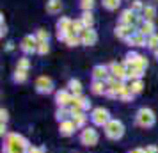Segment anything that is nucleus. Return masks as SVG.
<instances>
[{
  "mask_svg": "<svg viewBox=\"0 0 158 153\" xmlns=\"http://www.w3.org/2000/svg\"><path fill=\"white\" fill-rule=\"evenodd\" d=\"M148 46L151 50H156L158 48V34H153V36L148 37Z\"/></svg>",
  "mask_w": 158,
  "mask_h": 153,
  "instance_id": "obj_26",
  "label": "nucleus"
},
{
  "mask_svg": "<svg viewBox=\"0 0 158 153\" xmlns=\"http://www.w3.org/2000/svg\"><path fill=\"white\" fill-rule=\"evenodd\" d=\"M68 114H69V112H68V110H64V109L57 110V119H59V121H64L66 117H68Z\"/></svg>",
  "mask_w": 158,
  "mask_h": 153,
  "instance_id": "obj_34",
  "label": "nucleus"
},
{
  "mask_svg": "<svg viewBox=\"0 0 158 153\" xmlns=\"http://www.w3.org/2000/svg\"><path fill=\"white\" fill-rule=\"evenodd\" d=\"M121 0H103V7L108 9V11H114V9L119 7Z\"/></svg>",
  "mask_w": 158,
  "mask_h": 153,
  "instance_id": "obj_23",
  "label": "nucleus"
},
{
  "mask_svg": "<svg viewBox=\"0 0 158 153\" xmlns=\"http://www.w3.org/2000/svg\"><path fill=\"white\" fill-rule=\"evenodd\" d=\"M93 121L96 125H107L110 119H108V110L100 107V109H94L93 112Z\"/></svg>",
  "mask_w": 158,
  "mask_h": 153,
  "instance_id": "obj_9",
  "label": "nucleus"
},
{
  "mask_svg": "<svg viewBox=\"0 0 158 153\" xmlns=\"http://www.w3.org/2000/svg\"><path fill=\"white\" fill-rule=\"evenodd\" d=\"M85 29V25H84V23H82V20H75V22H73V34H82V30Z\"/></svg>",
  "mask_w": 158,
  "mask_h": 153,
  "instance_id": "obj_25",
  "label": "nucleus"
},
{
  "mask_svg": "<svg viewBox=\"0 0 158 153\" xmlns=\"http://www.w3.org/2000/svg\"><path fill=\"white\" fill-rule=\"evenodd\" d=\"M155 55H156V59H158V48H156V50H155Z\"/></svg>",
  "mask_w": 158,
  "mask_h": 153,
  "instance_id": "obj_41",
  "label": "nucleus"
},
{
  "mask_svg": "<svg viewBox=\"0 0 158 153\" xmlns=\"http://www.w3.org/2000/svg\"><path fill=\"white\" fill-rule=\"evenodd\" d=\"M60 9H62V2L60 0H48L46 2V13L57 15V13H60Z\"/></svg>",
  "mask_w": 158,
  "mask_h": 153,
  "instance_id": "obj_13",
  "label": "nucleus"
},
{
  "mask_svg": "<svg viewBox=\"0 0 158 153\" xmlns=\"http://www.w3.org/2000/svg\"><path fill=\"white\" fill-rule=\"evenodd\" d=\"M36 89H37V93L48 95V93L53 91V82H52L50 77H39L36 80Z\"/></svg>",
  "mask_w": 158,
  "mask_h": 153,
  "instance_id": "obj_4",
  "label": "nucleus"
},
{
  "mask_svg": "<svg viewBox=\"0 0 158 153\" xmlns=\"http://www.w3.org/2000/svg\"><path fill=\"white\" fill-rule=\"evenodd\" d=\"M135 11H131V9H126V11H123L121 13V23H124V25H133V22H135Z\"/></svg>",
  "mask_w": 158,
  "mask_h": 153,
  "instance_id": "obj_15",
  "label": "nucleus"
},
{
  "mask_svg": "<svg viewBox=\"0 0 158 153\" xmlns=\"http://www.w3.org/2000/svg\"><path fill=\"white\" fill-rule=\"evenodd\" d=\"M25 80H27V71L16 70V73H15V82H25Z\"/></svg>",
  "mask_w": 158,
  "mask_h": 153,
  "instance_id": "obj_30",
  "label": "nucleus"
},
{
  "mask_svg": "<svg viewBox=\"0 0 158 153\" xmlns=\"http://www.w3.org/2000/svg\"><path fill=\"white\" fill-rule=\"evenodd\" d=\"M144 153H155V148L151 146V148H148V150H144Z\"/></svg>",
  "mask_w": 158,
  "mask_h": 153,
  "instance_id": "obj_38",
  "label": "nucleus"
},
{
  "mask_svg": "<svg viewBox=\"0 0 158 153\" xmlns=\"http://www.w3.org/2000/svg\"><path fill=\"white\" fill-rule=\"evenodd\" d=\"M82 23L85 25V29H93L94 25V16L91 11H84V15H82Z\"/></svg>",
  "mask_w": 158,
  "mask_h": 153,
  "instance_id": "obj_19",
  "label": "nucleus"
},
{
  "mask_svg": "<svg viewBox=\"0 0 158 153\" xmlns=\"http://www.w3.org/2000/svg\"><path fill=\"white\" fill-rule=\"evenodd\" d=\"M57 29L59 30H64L68 34H73V22L69 18H60L57 22Z\"/></svg>",
  "mask_w": 158,
  "mask_h": 153,
  "instance_id": "obj_14",
  "label": "nucleus"
},
{
  "mask_svg": "<svg viewBox=\"0 0 158 153\" xmlns=\"http://www.w3.org/2000/svg\"><path fill=\"white\" fill-rule=\"evenodd\" d=\"M126 41H128L130 45H135V46H146V45H148V41H146V36H144V34H140L139 30H137L133 36L126 37Z\"/></svg>",
  "mask_w": 158,
  "mask_h": 153,
  "instance_id": "obj_11",
  "label": "nucleus"
},
{
  "mask_svg": "<svg viewBox=\"0 0 158 153\" xmlns=\"http://www.w3.org/2000/svg\"><path fill=\"white\" fill-rule=\"evenodd\" d=\"M13 45H15V43H7V50H9V52H11V50H13V48H15Z\"/></svg>",
  "mask_w": 158,
  "mask_h": 153,
  "instance_id": "obj_39",
  "label": "nucleus"
},
{
  "mask_svg": "<svg viewBox=\"0 0 158 153\" xmlns=\"http://www.w3.org/2000/svg\"><path fill=\"white\" fill-rule=\"evenodd\" d=\"M137 125H140L144 128L153 126V125H155V114H153V110H149V109L139 110V112H137Z\"/></svg>",
  "mask_w": 158,
  "mask_h": 153,
  "instance_id": "obj_3",
  "label": "nucleus"
},
{
  "mask_svg": "<svg viewBox=\"0 0 158 153\" xmlns=\"http://www.w3.org/2000/svg\"><path fill=\"white\" fill-rule=\"evenodd\" d=\"M75 128H77V126H75L73 121H62V123H60V134H62V135H71Z\"/></svg>",
  "mask_w": 158,
  "mask_h": 153,
  "instance_id": "obj_18",
  "label": "nucleus"
},
{
  "mask_svg": "<svg viewBox=\"0 0 158 153\" xmlns=\"http://www.w3.org/2000/svg\"><path fill=\"white\" fill-rule=\"evenodd\" d=\"M142 15H144V22H153V18L156 15V9L153 7V6H146L142 9Z\"/></svg>",
  "mask_w": 158,
  "mask_h": 153,
  "instance_id": "obj_21",
  "label": "nucleus"
},
{
  "mask_svg": "<svg viewBox=\"0 0 158 153\" xmlns=\"http://www.w3.org/2000/svg\"><path fill=\"white\" fill-rule=\"evenodd\" d=\"M93 77H94V80H103L105 82L108 79V70L105 68V66H94Z\"/></svg>",
  "mask_w": 158,
  "mask_h": 153,
  "instance_id": "obj_12",
  "label": "nucleus"
},
{
  "mask_svg": "<svg viewBox=\"0 0 158 153\" xmlns=\"http://www.w3.org/2000/svg\"><path fill=\"white\" fill-rule=\"evenodd\" d=\"M80 141L85 146H94L98 142V132L94 130V128H85V130L82 132V135H80Z\"/></svg>",
  "mask_w": 158,
  "mask_h": 153,
  "instance_id": "obj_5",
  "label": "nucleus"
},
{
  "mask_svg": "<svg viewBox=\"0 0 158 153\" xmlns=\"http://www.w3.org/2000/svg\"><path fill=\"white\" fill-rule=\"evenodd\" d=\"M36 37H37V41H48V39H50V32L44 30V29H39Z\"/></svg>",
  "mask_w": 158,
  "mask_h": 153,
  "instance_id": "obj_27",
  "label": "nucleus"
},
{
  "mask_svg": "<svg viewBox=\"0 0 158 153\" xmlns=\"http://www.w3.org/2000/svg\"><path fill=\"white\" fill-rule=\"evenodd\" d=\"M68 46H77V45H80L82 43V39H80V36L78 34H69V36L66 37V41H64Z\"/></svg>",
  "mask_w": 158,
  "mask_h": 153,
  "instance_id": "obj_22",
  "label": "nucleus"
},
{
  "mask_svg": "<svg viewBox=\"0 0 158 153\" xmlns=\"http://www.w3.org/2000/svg\"><path fill=\"white\" fill-rule=\"evenodd\" d=\"M55 100H57V103L60 105V107H64L66 103L73 102V98L69 96V93H68V91H59L57 96H55Z\"/></svg>",
  "mask_w": 158,
  "mask_h": 153,
  "instance_id": "obj_17",
  "label": "nucleus"
},
{
  "mask_svg": "<svg viewBox=\"0 0 158 153\" xmlns=\"http://www.w3.org/2000/svg\"><path fill=\"white\" fill-rule=\"evenodd\" d=\"M126 64H117V62H112L110 64V73H112V77L117 79V80H123V79H126L128 77V70L124 68Z\"/></svg>",
  "mask_w": 158,
  "mask_h": 153,
  "instance_id": "obj_7",
  "label": "nucleus"
},
{
  "mask_svg": "<svg viewBox=\"0 0 158 153\" xmlns=\"http://www.w3.org/2000/svg\"><path fill=\"white\" fill-rule=\"evenodd\" d=\"M37 37H34V36H25L23 37V41H22V45H20V48H22L25 53H34V52L37 50Z\"/></svg>",
  "mask_w": 158,
  "mask_h": 153,
  "instance_id": "obj_6",
  "label": "nucleus"
},
{
  "mask_svg": "<svg viewBox=\"0 0 158 153\" xmlns=\"http://www.w3.org/2000/svg\"><path fill=\"white\" fill-rule=\"evenodd\" d=\"M0 116H2V123H4V121H7V110H0Z\"/></svg>",
  "mask_w": 158,
  "mask_h": 153,
  "instance_id": "obj_37",
  "label": "nucleus"
},
{
  "mask_svg": "<svg viewBox=\"0 0 158 153\" xmlns=\"http://www.w3.org/2000/svg\"><path fill=\"white\" fill-rule=\"evenodd\" d=\"M6 150H7V153H25V150H27V141L22 135L13 134L7 139V148Z\"/></svg>",
  "mask_w": 158,
  "mask_h": 153,
  "instance_id": "obj_1",
  "label": "nucleus"
},
{
  "mask_svg": "<svg viewBox=\"0 0 158 153\" xmlns=\"http://www.w3.org/2000/svg\"><path fill=\"white\" fill-rule=\"evenodd\" d=\"M131 11H137V9H144L142 7V4H140V0H133V4H131Z\"/></svg>",
  "mask_w": 158,
  "mask_h": 153,
  "instance_id": "obj_35",
  "label": "nucleus"
},
{
  "mask_svg": "<svg viewBox=\"0 0 158 153\" xmlns=\"http://www.w3.org/2000/svg\"><path fill=\"white\" fill-rule=\"evenodd\" d=\"M139 32H140V34H144V36H148V37L153 36V34H155V25H153V22H144Z\"/></svg>",
  "mask_w": 158,
  "mask_h": 153,
  "instance_id": "obj_20",
  "label": "nucleus"
},
{
  "mask_svg": "<svg viewBox=\"0 0 158 153\" xmlns=\"http://www.w3.org/2000/svg\"><path fill=\"white\" fill-rule=\"evenodd\" d=\"M133 34H135L133 25H124V23H121V25H117V27H115V36H117V37L126 39V37L133 36Z\"/></svg>",
  "mask_w": 158,
  "mask_h": 153,
  "instance_id": "obj_10",
  "label": "nucleus"
},
{
  "mask_svg": "<svg viewBox=\"0 0 158 153\" xmlns=\"http://www.w3.org/2000/svg\"><path fill=\"white\" fill-rule=\"evenodd\" d=\"M73 123H75V126H82V125L85 123V116H84V114H77Z\"/></svg>",
  "mask_w": 158,
  "mask_h": 153,
  "instance_id": "obj_33",
  "label": "nucleus"
},
{
  "mask_svg": "<svg viewBox=\"0 0 158 153\" xmlns=\"http://www.w3.org/2000/svg\"><path fill=\"white\" fill-rule=\"evenodd\" d=\"M29 66H30V62H29V59H20L18 61V70H22V71H27L29 70Z\"/></svg>",
  "mask_w": 158,
  "mask_h": 153,
  "instance_id": "obj_32",
  "label": "nucleus"
},
{
  "mask_svg": "<svg viewBox=\"0 0 158 153\" xmlns=\"http://www.w3.org/2000/svg\"><path fill=\"white\" fill-rule=\"evenodd\" d=\"M7 34V27H6V23H4V16H2V30H0V36L4 37Z\"/></svg>",
  "mask_w": 158,
  "mask_h": 153,
  "instance_id": "obj_36",
  "label": "nucleus"
},
{
  "mask_svg": "<svg viewBox=\"0 0 158 153\" xmlns=\"http://www.w3.org/2000/svg\"><path fill=\"white\" fill-rule=\"evenodd\" d=\"M37 52H39V53H48V52H50V46H48V41H39V43H37Z\"/></svg>",
  "mask_w": 158,
  "mask_h": 153,
  "instance_id": "obj_28",
  "label": "nucleus"
},
{
  "mask_svg": "<svg viewBox=\"0 0 158 153\" xmlns=\"http://www.w3.org/2000/svg\"><path fill=\"white\" fill-rule=\"evenodd\" d=\"M131 153H144V150H133Z\"/></svg>",
  "mask_w": 158,
  "mask_h": 153,
  "instance_id": "obj_40",
  "label": "nucleus"
},
{
  "mask_svg": "<svg viewBox=\"0 0 158 153\" xmlns=\"http://www.w3.org/2000/svg\"><path fill=\"white\" fill-rule=\"evenodd\" d=\"M130 91H131L133 95H137V93H140V91H142V82H140V80L131 82V86H130Z\"/></svg>",
  "mask_w": 158,
  "mask_h": 153,
  "instance_id": "obj_29",
  "label": "nucleus"
},
{
  "mask_svg": "<svg viewBox=\"0 0 158 153\" xmlns=\"http://www.w3.org/2000/svg\"><path fill=\"white\" fill-rule=\"evenodd\" d=\"M80 7L84 9V11H91L94 7V0H82L80 2Z\"/></svg>",
  "mask_w": 158,
  "mask_h": 153,
  "instance_id": "obj_31",
  "label": "nucleus"
},
{
  "mask_svg": "<svg viewBox=\"0 0 158 153\" xmlns=\"http://www.w3.org/2000/svg\"><path fill=\"white\" fill-rule=\"evenodd\" d=\"M69 89H71L73 93H75V96H80V91H82V84H80L78 80H69Z\"/></svg>",
  "mask_w": 158,
  "mask_h": 153,
  "instance_id": "obj_24",
  "label": "nucleus"
},
{
  "mask_svg": "<svg viewBox=\"0 0 158 153\" xmlns=\"http://www.w3.org/2000/svg\"><path fill=\"white\" fill-rule=\"evenodd\" d=\"M80 39H82V45L91 46V45H94L96 41H98V34H96L93 29H84L82 34H80Z\"/></svg>",
  "mask_w": 158,
  "mask_h": 153,
  "instance_id": "obj_8",
  "label": "nucleus"
},
{
  "mask_svg": "<svg viewBox=\"0 0 158 153\" xmlns=\"http://www.w3.org/2000/svg\"><path fill=\"white\" fill-rule=\"evenodd\" d=\"M105 134H107V137H110V139H121L123 134H124V126H123L121 121L110 119V121L105 125Z\"/></svg>",
  "mask_w": 158,
  "mask_h": 153,
  "instance_id": "obj_2",
  "label": "nucleus"
},
{
  "mask_svg": "<svg viewBox=\"0 0 158 153\" xmlns=\"http://www.w3.org/2000/svg\"><path fill=\"white\" fill-rule=\"evenodd\" d=\"M107 91H108V86L103 80H94V84H93L94 95H107Z\"/></svg>",
  "mask_w": 158,
  "mask_h": 153,
  "instance_id": "obj_16",
  "label": "nucleus"
}]
</instances>
